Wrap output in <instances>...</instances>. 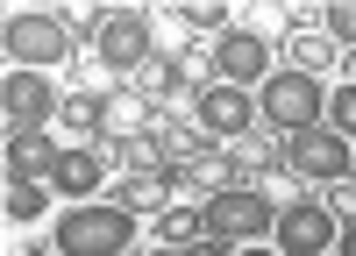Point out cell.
Returning <instances> with one entry per match:
<instances>
[{
	"label": "cell",
	"mask_w": 356,
	"mask_h": 256,
	"mask_svg": "<svg viewBox=\"0 0 356 256\" xmlns=\"http://www.w3.org/2000/svg\"><path fill=\"white\" fill-rule=\"evenodd\" d=\"M57 256H129L136 242V214L114 207V199H86V207H72L65 221H57Z\"/></svg>",
	"instance_id": "6da1fadb"
},
{
	"label": "cell",
	"mask_w": 356,
	"mask_h": 256,
	"mask_svg": "<svg viewBox=\"0 0 356 256\" xmlns=\"http://www.w3.org/2000/svg\"><path fill=\"white\" fill-rule=\"evenodd\" d=\"M257 114H264L271 128L300 135V128H321V114H328V93H321V78H307L300 65H292V71H271V78H264Z\"/></svg>",
	"instance_id": "7a4b0ae2"
},
{
	"label": "cell",
	"mask_w": 356,
	"mask_h": 256,
	"mask_svg": "<svg viewBox=\"0 0 356 256\" xmlns=\"http://www.w3.org/2000/svg\"><path fill=\"white\" fill-rule=\"evenodd\" d=\"M200 221H207V235L214 242H228V249H250L257 235H271L278 228V207L264 192H243V185H228V192H214L200 207Z\"/></svg>",
	"instance_id": "3957f363"
},
{
	"label": "cell",
	"mask_w": 356,
	"mask_h": 256,
	"mask_svg": "<svg viewBox=\"0 0 356 256\" xmlns=\"http://www.w3.org/2000/svg\"><path fill=\"white\" fill-rule=\"evenodd\" d=\"M0 43H8V71H43L72 50V28L57 15H43V8H22V15L0 22Z\"/></svg>",
	"instance_id": "277c9868"
},
{
	"label": "cell",
	"mask_w": 356,
	"mask_h": 256,
	"mask_svg": "<svg viewBox=\"0 0 356 256\" xmlns=\"http://www.w3.org/2000/svg\"><path fill=\"white\" fill-rule=\"evenodd\" d=\"M50 114H57V85L43 71H8L0 78V121H8V135H43Z\"/></svg>",
	"instance_id": "5b68a950"
},
{
	"label": "cell",
	"mask_w": 356,
	"mask_h": 256,
	"mask_svg": "<svg viewBox=\"0 0 356 256\" xmlns=\"http://www.w3.org/2000/svg\"><path fill=\"white\" fill-rule=\"evenodd\" d=\"M278 256H335V214L321 207V199H292V207H278Z\"/></svg>",
	"instance_id": "8992f818"
},
{
	"label": "cell",
	"mask_w": 356,
	"mask_h": 256,
	"mask_svg": "<svg viewBox=\"0 0 356 256\" xmlns=\"http://www.w3.org/2000/svg\"><path fill=\"white\" fill-rule=\"evenodd\" d=\"M93 43H100V57L114 71L143 65V57H150V8H107L100 28H93Z\"/></svg>",
	"instance_id": "52a82bcc"
},
{
	"label": "cell",
	"mask_w": 356,
	"mask_h": 256,
	"mask_svg": "<svg viewBox=\"0 0 356 256\" xmlns=\"http://www.w3.org/2000/svg\"><path fill=\"white\" fill-rule=\"evenodd\" d=\"M285 164L300 171V178H342V171L356 164V150L335 128H300V135H285Z\"/></svg>",
	"instance_id": "ba28073f"
},
{
	"label": "cell",
	"mask_w": 356,
	"mask_h": 256,
	"mask_svg": "<svg viewBox=\"0 0 356 256\" xmlns=\"http://www.w3.org/2000/svg\"><path fill=\"white\" fill-rule=\"evenodd\" d=\"M214 78H221V85H264V78H271V43H264L257 28H221V43H214Z\"/></svg>",
	"instance_id": "9c48e42d"
},
{
	"label": "cell",
	"mask_w": 356,
	"mask_h": 256,
	"mask_svg": "<svg viewBox=\"0 0 356 256\" xmlns=\"http://www.w3.org/2000/svg\"><path fill=\"white\" fill-rule=\"evenodd\" d=\"M250 121H257V100L243 93V85H221V78L200 85V128L207 135H228L235 142V135H250Z\"/></svg>",
	"instance_id": "30bf717a"
},
{
	"label": "cell",
	"mask_w": 356,
	"mask_h": 256,
	"mask_svg": "<svg viewBox=\"0 0 356 256\" xmlns=\"http://www.w3.org/2000/svg\"><path fill=\"white\" fill-rule=\"evenodd\" d=\"M50 192L93 199V192H100V157H93V150H57V164H50Z\"/></svg>",
	"instance_id": "8fae6325"
},
{
	"label": "cell",
	"mask_w": 356,
	"mask_h": 256,
	"mask_svg": "<svg viewBox=\"0 0 356 256\" xmlns=\"http://www.w3.org/2000/svg\"><path fill=\"white\" fill-rule=\"evenodd\" d=\"M57 142L50 135H8V178H50Z\"/></svg>",
	"instance_id": "7c38bea8"
},
{
	"label": "cell",
	"mask_w": 356,
	"mask_h": 256,
	"mask_svg": "<svg viewBox=\"0 0 356 256\" xmlns=\"http://www.w3.org/2000/svg\"><path fill=\"white\" fill-rule=\"evenodd\" d=\"M0 207H8V221H36L50 199H43V185H36V178H8V199H0Z\"/></svg>",
	"instance_id": "4fadbf2b"
},
{
	"label": "cell",
	"mask_w": 356,
	"mask_h": 256,
	"mask_svg": "<svg viewBox=\"0 0 356 256\" xmlns=\"http://www.w3.org/2000/svg\"><path fill=\"white\" fill-rule=\"evenodd\" d=\"M178 22H186V28H221L228 8H221V0H186V8H178Z\"/></svg>",
	"instance_id": "5bb4252c"
},
{
	"label": "cell",
	"mask_w": 356,
	"mask_h": 256,
	"mask_svg": "<svg viewBox=\"0 0 356 256\" xmlns=\"http://www.w3.org/2000/svg\"><path fill=\"white\" fill-rule=\"evenodd\" d=\"M328 128L335 135H356V85H342V93L328 100Z\"/></svg>",
	"instance_id": "9a60e30c"
},
{
	"label": "cell",
	"mask_w": 356,
	"mask_h": 256,
	"mask_svg": "<svg viewBox=\"0 0 356 256\" xmlns=\"http://www.w3.org/2000/svg\"><path fill=\"white\" fill-rule=\"evenodd\" d=\"M321 22L335 28V43H356V0H335V8H321Z\"/></svg>",
	"instance_id": "2e32d148"
},
{
	"label": "cell",
	"mask_w": 356,
	"mask_h": 256,
	"mask_svg": "<svg viewBox=\"0 0 356 256\" xmlns=\"http://www.w3.org/2000/svg\"><path fill=\"white\" fill-rule=\"evenodd\" d=\"M292 50H300V71H307V78L328 65V43H314V36H292Z\"/></svg>",
	"instance_id": "e0dca14e"
},
{
	"label": "cell",
	"mask_w": 356,
	"mask_h": 256,
	"mask_svg": "<svg viewBox=\"0 0 356 256\" xmlns=\"http://www.w3.org/2000/svg\"><path fill=\"white\" fill-rule=\"evenodd\" d=\"M193 228H207V221H193V214H164V242H200Z\"/></svg>",
	"instance_id": "ac0fdd59"
},
{
	"label": "cell",
	"mask_w": 356,
	"mask_h": 256,
	"mask_svg": "<svg viewBox=\"0 0 356 256\" xmlns=\"http://www.w3.org/2000/svg\"><path fill=\"white\" fill-rule=\"evenodd\" d=\"M186 256H235L228 242H214V235H200V242H186Z\"/></svg>",
	"instance_id": "d6986e66"
},
{
	"label": "cell",
	"mask_w": 356,
	"mask_h": 256,
	"mask_svg": "<svg viewBox=\"0 0 356 256\" xmlns=\"http://www.w3.org/2000/svg\"><path fill=\"white\" fill-rule=\"evenodd\" d=\"M335 256H356V221H349L342 235H335Z\"/></svg>",
	"instance_id": "ffe728a7"
},
{
	"label": "cell",
	"mask_w": 356,
	"mask_h": 256,
	"mask_svg": "<svg viewBox=\"0 0 356 256\" xmlns=\"http://www.w3.org/2000/svg\"><path fill=\"white\" fill-rule=\"evenodd\" d=\"M235 256H278V249H257V242H250V249H235Z\"/></svg>",
	"instance_id": "44dd1931"
}]
</instances>
